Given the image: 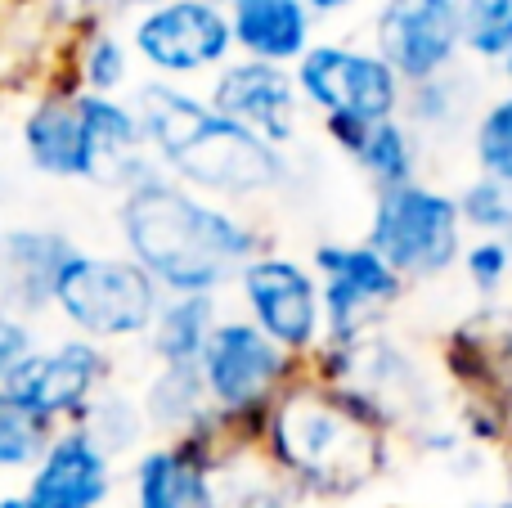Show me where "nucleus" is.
Listing matches in <instances>:
<instances>
[{"instance_id": "f257e3e1", "label": "nucleus", "mask_w": 512, "mask_h": 508, "mask_svg": "<svg viewBox=\"0 0 512 508\" xmlns=\"http://www.w3.org/2000/svg\"><path fill=\"white\" fill-rule=\"evenodd\" d=\"M117 252L167 297H225L256 252L270 248L265 221L194 194L171 176H149L113 198Z\"/></svg>"}, {"instance_id": "f03ea898", "label": "nucleus", "mask_w": 512, "mask_h": 508, "mask_svg": "<svg viewBox=\"0 0 512 508\" xmlns=\"http://www.w3.org/2000/svg\"><path fill=\"white\" fill-rule=\"evenodd\" d=\"M396 432L378 401L301 369L265 414L256 455L292 500H342L382 473Z\"/></svg>"}, {"instance_id": "7ed1b4c3", "label": "nucleus", "mask_w": 512, "mask_h": 508, "mask_svg": "<svg viewBox=\"0 0 512 508\" xmlns=\"http://www.w3.org/2000/svg\"><path fill=\"white\" fill-rule=\"evenodd\" d=\"M131 104L158 171L189 185L194 194L248 212L256 203L288 194L301 180L297 153L274 149L261 135L216 113L203 90L140 77L131 90Z\"/></svg>"}, {"instance_id": "20e7f679", "label": "nucleus", "mask_w": 512, "mask_h": 508, "mask_svg": "<svg viewBox=\"0 0 512 508\" xmlns=\"http://www.w3.org/2000/svg\"><path fill=\"white\" fill-rule=\"evenodd\" d=\"M162 297L167 293L126 252L77 248L54 284L50 315L63 324V333L113 351L144 342Z\"/></svg>"}, {"instance_id": "39448f33", "label": "nucleus", "mask_w": 512, "mask_h": 508, "mask_svg": "<svg viewBox=\"0 0 512 508\" xmlns=\"http://www.w3.org/2000/svg\"><path fill=\"white\" fill-rule=\"evenodd\" d=\"M405 284H436L450 270H459V257L468 248L454 189L432 180H409L400 189L373 194L369 225L360 234Z\"/></svg>"}, {"instance_id": "423d86ee", "label": "nucleus", "mask_w": 512, "mask_h": 508, "mask_svg": "<svg viewBox=\"0 0 512 508\" xmlns=\"http://www.w3.org/2000/svg\"><path fill=\"white\" fill-rule=\"evenodd\" d=\"M301 369H306L301 360L274 347L243 315H221V324L212 329L203 356H198V378L207 387V401L248 446L261 441L265 414Z\"/></svg>"}, {"instance_id": "0eeeda50", "label": "nucleus", "mask_w": 512, "mask_h": 508, "mask_svg": "<svg viewBox=\"0 0 512 508\" xmlns=\"http://www.w3.org/2000/svg\"><path fill=\"white\" fill-rule=\"evenodd\" d=\"M243 450H256L221 414H207L194 432L149 441L126 459V508H221V468Z\"/></svg>"}, {"instance_id": "6e6552de", "label": "nucleus", "mask_w": 512, "mask_h": 508, "mask_svg": "<svg viewBox=\"0 0 512 508\" xmlns=\"http://www.w3.org/2000/svg\"><path fill=\"white\" fill-rule=\"evenodd\" d=\"M301 104L319 117V126H369L400 117L405 86L400 77L369 50L355 41H315L297 63Z\"/></svg>"}, {"instance_id": "1a4fd4ad", "label": "nucleus", "mask_w": 512, "mask_h": 508, "mask_svg": "<svg viewBox=\"0 0 512 508\" xmlns=\"http://www.w3.org/2000/svg\"><path fill=\"white\" fill-rule=\"evenodd\" d=\"M306 266L319 279L324 302V347H351L387 329L391 311L405 302L409 284L364 239H324L310 248Z\"/></svg>"}, {"instance_id": "9d476101", "label": "nucleus", "mask_w": 512, "mask_h": 508, "mask_svg": "<svg viewBox=\"0 0 512 508\" xmlns=\"http://www.w3.org/2000/svg\"><path fill=\"white\" fill-rule=\"evenodd\" d=\"M126 41L135 63L153 81H171V86L212 81L234 59L230 18L207 0H158L126 23Z\"/></svg>"}, {"instance_id": "9b49d317", "label": "nucleus", "mask_w": 512, "mask_h": 508, "mask_svg": "<svg viewBox=\"0 0 512 508\" xmlns=\"http://www.w3.org/2000/svg\"><path fill=\"white\" fill-rule=\"evenodd\" d=\"M234 297L243 306V320H252L274 347L306 365L324 347V302L319 279L301 257L279 248L256 252L234 279Z\"/></svg>"}, {"instance_id": "f8f14e48", "label": "nucleus", "mask_w": 512, "mask_h": 508, "mask_svg": "<svg viewBox=\"0 0 512 508\" xmlns=\"http://www.w3.org/2000/svg\"><path fill=\"white\" fill-rule=\"evenodd\" d=\"M113 383H117L113 351L99 347V342L59 333V338L36 347V356L9 378L5 392L27 414H36L45 428H72L90 410V401Z\"/></svg>"}, {"instance_id": "ddd939ff", "label": "nucleus", "mask_w": 512, "mask_h": 508, "mask_svg": "<svg viewBox=\"0 0 512 508\" xmlns=\"http://www.w3.org/2000/svg\"><path fill=\"white\" fill-rule=\"evenodd\" d=\"M369 50L396 72L400 86L445 77L463 59L459 0H378L369 18Z\"/></svg>"}, {"instance_id": "4468645a", "label": "nucleus", "mask_w": 512, "mask_h": 508, "mask_svg": "<svg viewBox=\"0 0 512 508\" xmlns=\"http://www.w3.org/2000/svg\"><path fill=\"white\" fill-rule=\"evenodd\" d=\"M207 104L216 113H225L230 122H239L243 131L261 135L274 149L297 153L301 135H306V104H301V90L292 68L279 63H256L234 54L212 81H207Z\"/></svg>"}, {"instance_id": "2eb2a0df", "label": "nucleus", "mask_w": 512, "mask_h": 508, "mask_svg": "<svg viewBox=\"0 0 512 508\" xmlns=\"http://www.w3.org/2000/svg\"><path fill=\"white\" fill-rule=\"evenodd\" d=\"M122 486V464L90 441L86 428H54L18 491L36 508H108Z\"/></svg>"}, {"instance_id": "dca6fc26", "label": "nucleus", "mask_w": 512, "mask_h": 508, "mask_svg": "<svg viewBox=\"0 0 512 508\" xmlns=\"http://www.w3.org/2000/svg\"><path fill=\"white\" fill-rule=\"evenodd\" d=\"M81 113V149H86V176L81 185L108 189V194H126L140 180L158 176L149 144H144V126L135 117L131 95H77Z\"/></svg>"}, {"instance_id": "f3484780", "label": "nucleus", "mask_w": 512, "mask_h": 508, "mask_svg": "<svg viewBox=\"0 0 512 508\" xmlns=\"http://www.w3.org/2000/svg\"><path fill=\"white\" fill-rule=\"evenodd\" d=\"M81 243L63 225L14 221L0 225V306L45 320L54 302L63 266L77 257Z\"/></svg>"}, {"instance_id": "a211bd4d", "label": "nucleus", "mask_w": 512, "mask_h": 508, "mask_svg": "<svg viewBox=\"0 0 512 508\" xmlns=\"http://www.w3.org/2000/svg\"><path fill=\"white\" fill-rule=\"evenodd\" d=\"M18 149L36 176L59 180V185H81L86 149H81L77 90L59 86V81H41L27 95V108L18 117Z\"/></svg>"}, {"instance_id": "6ab92c4d", "label": "nucleus", "mask_w": 512, "mask_h": 508, "mask_svg": "<svg viewBox=\"0 0 512 508\" xmlns=\"http://www.w3.org/2000/svg\"><path fill=\"white\" fill-rule=\"evenodd\" d=\"M63 86L77 95H131L135 90V54L126 32L113 23L68 5L63 18Z\"/></svg>"}, {"instance_id": "aec40b11", "label": "nucleus", "mask_w": 512, "mask_h": 508, "mask_svg": "<svg viewBox=\"0 0 512 508\" xmlns=\"http://www.w3.org/2000/svg\"><path fill=\"white\" fill-rule=\"evenodd\" d=\"M324 135H328V144L360 171L373 194L400 189V185H409V180H423L427 144L418 140L400 117L369 122V126H324Z\"/></svg>"}, {"instance_id": "412c9836", "label": "nucleus", "mask_w": 512, "mask_h": 508, "mask_svg": "<svg viewBox=\"0 0 512 508\" xmlns=\"http://www.w3.org/2000/svg\"><path fill=\"white\" fill-rule=\"evenodd\" d=\"M225 18L239 59L292 68L315 45V14L306 0H230Z\"/></svg>"}, {"instance_id": "4be33fe9", "label": "nucleus", "mask_w": 512, "mask_h": 508, "mask_svg": "<svg viewBox=\"0 0 512 508\" xmlns=\"http://www.w3.org/2000/svg\"><path fill=\"white\" fill-rule=\"evenodd\" d=\"M135 396H140V410H144L153 441L185 437V432H194L212 414L198 365H149V374L135 387Z\"/></svg>"}, {"instance_id": "5701e85b", "label": "nucleus", "mask_w": 512, "mask_h": 508, "mask_svg": "<svg viewBox=\"0 0 512 508\" xmlns=\"http://www.w3.org/2000/svg\"><path fill=\"white\" fill-rule=\"evenodd\" d=\"M221 315V297H162L158 315L140 342L149 365H198Z\"/></svg>"}, {"instance_id": "b1692460", "label": "nucleus", "mask_w": 512, "mask_h": 508, "mask_svg": "<svg viewBox=\"0 0 512 508\" xmlns=\"http://www.w3.org/2000/svg\"><path fill=\"white\" fill-rule=\"evenodd\" d=\"M477 113H481L477 81L463 68H450L445 77H432V81H423V86H405V104H400V122L423 144L441 140V135H454Z\"/></svg>"}, {"instance_id": "393cba45", "label": "nucleus", "mask_w": 512, "mask_h": 508, "mask_svg": "<svg viewBox=\"0 0 512 508\" xmlns=\"http://www.w3.org/2000/svg\"><path fill=\"white\" fill-rule=\"evenodd\" d=\"M77 428H86L90 441H95L99 450H108L117 464L135 459L153 441L149 423H144V410H140V396H135L131 387H122V383L104 387V392L90 401V410L81 414Z\"/></svg>"}, {"instance_id": "a878e982", "label": "nucleus", "mask_w": 512, "mask_h": 508, "mask_svg": "<svg viewBox=\"0 0 512 508\" xmlns=\"http://www.w3.org/2000/svg\"><path fill=\"white\" fill-rule=\"evenodd\" d=\"M468 149L477 162V176L512 185V90H499L481 104V113L472 117Z\"/></svg>"}, {"instance_id": "bb28decb", "label": "nucleus", "mask_w": 512, "mask_h": 508, "mask_svg": "<svg viewBox=\"0 0 512 508\" xmlns=\"http://www.w3.org/2000/svg\"><path fill=\"white\" fill-rule=\"evenodd\" d=\"M288 486L265 468L256 450H243L221 468V508H292Z\"/></svg>"}, {"instance_id": "cd10ccee", "label": "nucleus", "mask_w": 512, "mask_h": 508, "mask_svg": "<svg viewBox=\"0 0 512 508\" xmlns=\"http://www.w3.org/2000/svg\"><path fill=\"white\" fill-rule=\"evenodd\" d=\"M463 54L477 63H495L512 50V0H459Z\"/></svg>"}, {"instance_id": "c85d7f7f", "label": "nucleus", "mask_w": 512, "mask_h": 508, "mask_svg": "<svg viewBox=\"0 0 512 508\" xmlns=\"http://www.w3.org/2000/svg\"><path fill=\"white\" fill-rule=\"evenodd\" d=\"M54 428H45L36 414H27L14 396L0 387V477H18L23 482L32 464L41 459L45 441Z\"/></svg>"}, {"instance_id": "c756f323", "label": "nucleus", "mask_w": 512, "mask_h": 508, "mask_svg": "<svg viewBox=\"0 0 512 508\" xmlns=\"http://www.w3.org/2000/svg\"><path fill=\"white\" fill-rule=\"evenodd\" d=\"M454 203H459L468 239H499V230L508 221V207H512V185L490 180V176H472L454 189Z\"/></svg>"}, {"instance_id": "7c9ffc66", "label": "nucleus", "mask_w": 512, "mask_h": 508, "mask_svg": "<svg viewBox=\"0 0 512 508\" xmlns=\"http://www.w3.org/2000/svg\"><path fill=\"white\" fill-rule=\"evenodd\" d=\"M459 270L481 302H495L512 284V252L499 239H468V248H463V257H459Z\"/></svg>"}, {"instance_id": "2f4dec72", "label": "nucleus", "mask_w": 512, "mask_h": 508, "mask_svg": "<svg viewBox=\"0 0 512 508\" xmlns=\"http://www.w3.org/2000/svg\"><path fill=\"white\" fill-rule=\"evenodd\" d=\"M45 342L41 320L18 315L9 306H0V387H9V378L36 356V347Z\"/></svg>"}, {"instance_id": "473e14b6", "label": "nucleus", "mask_w": 512, "mask_h": 508, "mask_svg": "<svg viewBox=\"0 0 512 508\" xmlns=\"http://www.w3.org/2000/svg\"><path fill=\"white\" fill-rule=\"evenodd\" d=\"M364 0H306V9L315 14V23L319 18H346V14H355Z\"/></svg>"}, {"instance_id": "72a5a7b5", "label": "nucleus", "mask_w": 512, "mask_h": 508, "mask_svg": "<svg viewBox=\"0 0 512 508\" xmlns=\"http://www.w3.org/2000/svg\"><path fill=\"white\" fill-rule=\"evenodd\" d=\"M0 508H36L23 491H0Z\"/></svg>"}, {"instance_id": "f704fd0d", "label": "nucleus", "mask_w": 512, "mask_h": 508, "mask_svg": "<svg viewBox=\"0 0 512 508\" xmlns=\"http://www.w3.org/2000/svg\"><path fill=\"white\" fill-rule=\"evenodd\" d=\"M468 508H512V491L508 495H486V500H472Z\"/></svg>"}, {"instance_id": "c9c22d12", "label": "nucleus", "mask_w": 512, "mask_h": 508, "mask_svg": "<svg viewBox=\"0 0 512 508\" xmlns=\"http://www.w3.org/2000/svg\"><path fill=\"white\" fill-rule=\"evenodd\" d=\"M499 81H504V90H512V50L499 59Z\"/></svg>"}, {"instance_id": "e433bc0d", "label": "nucleus", "mask_w": 512, "mask_h": 508, "mask_svg": "<svg viewBox=\"0 0 512 508\" xmlns=\"http://www.w3.org/2000/svg\"><path fill=\"white\" fill-rule=\"evenodd\" d=\"M499 243L512 252V207H508V221H504V230H499Z\"/></svg>"}, {"instance_id": "4c0bfd02", "label": "nucleus", "mask_w": 512, "mask_h": 508, "mask_svg": "<svg viewBox=\"0 0 512 508\" xmlns=\"http://www.w3.org/2000/svg\"><path fill=\"white\" fill-rule=\"evenodd\" d=\"M207 5H221V9H225V5H230V0H207Z\"/></svg>"}, {"instance_id": "58836bf2", "label": "nucleus", "mask_w": 512, "mask_h": 508, "mask_svg": "<svg viewBox=\"0 0 512 508\" xmlns=\"http://www.w3.org/2000/svg\"><path fill=\"white\" fill-rule=\"evenodd\" d=\"M508 315H512V284H508Z\"/></svg>"}, {"instance_id": "ea45409f", "label": "nucleus", "mask_w": 512, "mask_h": 508, "mask_svg": "<svg viewBox=\"0 0 512 508\" xmlns=\"http://www.w3.org/2000/svg\"><path fill=\"white\" fill-rule=\"evenodd\" d=\"M0 18H5V0H0Z\"/></svg>"}]
</instances>
